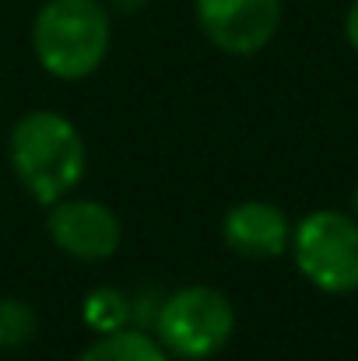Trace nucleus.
I'll list each match as a JSON object with an SVG mask.
<instances>
[{"mask_svg":"<svg viewBox=\"0 0 358 361\" xmlns=\"http://www.w3.org/2000/svg\"><path fill=\"white\" fill-rule=\"evenodd\" d=\"M109 7H113L117 14H137V11L148 7V0H109Z\"/></svg>","mask_w":358,"mask_h":361,"instance_id":"f8f14e48","label":"nucleus"},{"mask_svg":"<svg viewBox=\"0 0 358 361\" xmlns=\"http://www.w3.org/2000/svg\"><path fill=\"white\" fill-rule=\"evenodd\" d=\"M39 330V316L21 298H0V351L25 348Z\"/></svg>","mask_w":358,"mask_h":361,"instance_id":"9d476101","label":"nucleus"},{"mask_svg":"<svg viewBox=\"0 0 358 361\" xmlns=\"http://www.w3.org/2000/svg\"><path fill=\"white\" fill-rule=\"evenodd\" d=\"M7 158L14 179L42 207L71 197V190L85 179L88 169V151L78 126L49 109L25 113L14 123L7 137Z\"/></svg>","mask_w":358,"mask_h":361,"instance_id":"f257e3e1","label":"nucleus"},{"mask_svg":"<svg viewBox=\"0 0 358 361\" xmlns=\"http://www.w3.org/2000/svg\"><path fill=\"white\" fill-rule=\"evenodd\" d=\"M109 11L102 0H46L32 21V49L46 74L81 81L109 56Z\"/></svg>","mask_w":358,"mask_h":361,"instance_id":"f03ea898","label":"nucleus"},{"mask_svg":"<svg viewBox=\"0 0 358 361\" xmlns=\"http://www.w3.org/2000/svg\"><path fill=\"white\" fill-rule=\"evenodd\" d=\"M222 239L232 252L246 259H274L288 249L292 228L281 207L267 200H242L225 214Z\"/></svg>","mask_w":358,"mask_h":361,"instance_id":"0eeeda50","label":"nucleus"},{"mask_svg":"<svg viewBox=\"0 0 358 361\" xmlns=\"http://www.w3.org/2000/svg\"><path fill=\"white\" fill-rule=\"evenodd\" d=\"M81 316L95 334H113V330H123V326L133 323V302H130L126 291L102 284V288L88 291V298L81 305Z\"/></svg>","mask_w":358,"mask_h":361,"instance_id":"1a4fd4ad","label":"nucleus"},{"mask_svg":"<svg viewBox=\"0 0 358 361\" xmlns=\"http://www.w3.org/2000/svg\"><path fill=\"white\" fill-rule=\"evenodd\" d=\"M355 214H358V186H355Z\"/></svg>","mask_w":358,"mask_h":361,"instance_id":"ddd939ff","label":"nucleus"},{"mask_svg":"<svg viewBox=\"0 0 358 361\" xmlns=\"http://www.w3.org/2000/svg\"><path fill=\"white\" fill-rule=\"evenodd\" d=\"M193 14L215 49L253 56L278 35L281 0H193Z\"/></svg>","mask_w":358,"mask_h":361,"instance_id":"39448f33","label":"nucleus"},{"mask_svg":"<svg viewBox=\"0 0 358 361\" xmlns=\"http://www.w3.org/2000/svg\"><path fill=\"white\" fill-rule=\"evenodd\" d=\"M78 361H172V355L141 326H123L113 334H99L95 344H88Z\"/></svg>","mask_w":358,"mask_h":361,"instance_id":"6e6552de","label":"nucleus"},{"mask_svg":"<svg viewBox=\"0 0 358 361\" xmlns=\"http://www.w3.org/2000/svg\"><path fill=\"white\" fill-rule=\"evenodd\" d=\"M158 344L183 361L215 358L236 334V309L225 291L211 284H186L158 302L155 312Z\"/></svg>","mask_w":358,"mask_h":361,"instance_id":"7ed1b4c3","label":"nucleus"},{"mask_svg":"<svg viewBox=\"0 0 358 361\" xmlns=\"http://www.w3.org/2000/svg\"><path fill=\"white\" fill-rule=\"evenodd\" d=\"M292 256L302 277L327 291L348 295L358 288V221L341 211H313L292 232Z\"/></svg>","mask_w":358,"mask_h":361,"instance_id":"20e7f679","label":"nucleus"},{"mask_svg":"<svg viewBox=\"0 0 358 361\" xmlns=\"http://www.w3.org/2000/svg\"><path fill=\"white\" fill-rule=\"evenodd\" d=\"M345 35H348V46L358 53V0L352 4V11H348V18H345Z\"/></svg>","mask_w":358,"mask_h":361,"instance_id":"9b49d317","label":"nucleus"},{"mask_svg":"<svg viewBox=\"0 0 358 361\" xmlns=\"http://www.w3.org/2000/svg\"><path fill=\"white\" fill-rule=\"evenodd\" d=\"M46 232L56 249H64L74 259L99 263L109 259L123 242V225L113 207L99 200H56L46 214Z\"/></svg>","mask_w":358,"mask_h":361,"instance_id":"423d86ee","label":"nucleus"}]
</instances>
